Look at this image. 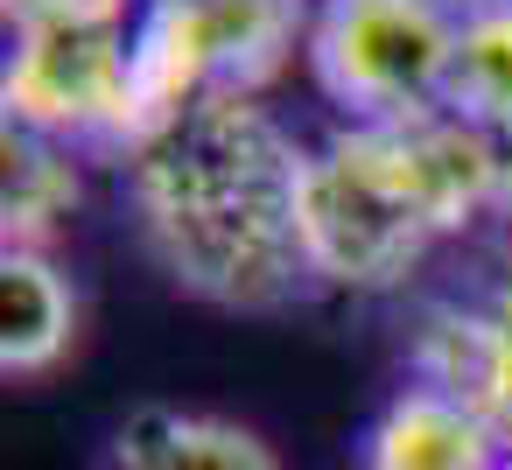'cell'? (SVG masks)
Instances as JSON below:
<instances>
[{
    "mask_svg": "<svg viewBox=\"0 0 512 470\" xmlns=\"http://www.w3.org/2000/svg\"><path fill=\"white\" fill-rule=\"evenodd\" d=\"M302 183L309 148L260 99H204L127 155V204L162 274L239 316L288 309L316 288Z\"/></svg>",
    "mask_w": 512,
    "mask_h": 470,
    "instance_id": "obj_1",
    "label": "cell"
},
{
    "mask_svg": "<svg viewBox=\"0 0 512 470\" xmlns=\"http://www.w3.org/2000/svg\"><path fill=\"white\" fill-rule=\"evenodd\" d=\"M512 197V148L435 113L414 120H351L309 148L302 239L316 288L379 295L428 260L435 239L477 225Z\"/></svg>",
    "mask_w": 512,
    "mask_h": 470,
    "instance_id": "obj_2",
    "label": "cell"
},
{
    "mask_svg": "<svg viewBox=\"0 0 512 470\" xmlns=\"http://www.w3.org/2000/svg\"><path fill=\"white\" fill-rule=\"evenodd\" d=\"M302 0H141L120 162L204 99H260L295 50H309Z\"/></svg>",
    "mask_w": 512,
    "mask_h": 470,
    "instance_id": "obj_3",
    "label": "cell"
},
{
    "mask_svg": "<svg viewBox=\"0 0 512 470\" xmlns=\"http://www.w3.org/2000/svg\"><path fill=\"white\" fill-rule=\"evenodd\" d=\"M463 0H323L309 22V71L351 120H414L442 106Z\"/></svg>",
    "mask_w": 512,
    "mask_h": 470,
    "instance_id": "obj_4",
    "label": "cell"
},
{
    "mask_svg": "<svg viewBox=\"0 0 512 470\" xmlns=\"http://www.w3.org/2000/svg\"><path fill=\"white\" fill-rule=\"evenodd\" d=\"M127 71H134V22L113 15H71L43 29H15L0 106L15 127H36L50 141H92L120 155L127 127Z\"/></svg>",
    "mask_w": 512,
    "mask_h": 470,
    "instance_id": "obj_5",
    "label": "cell"
},
{
    "mask_svg": "<svg viewBox=\"0 0 512 470\" xmlns=\"http://www.w3.org/2000/svg\"><path fill=\"white\" fill-rule=\"evenodd\" d=\"M414 379L463 400L512 449V281L484 309H435L414 337Z\"/></svg>",
    "mask_w": 512,
    "mask_h": 470,
    "instance_id": "obj_6",
    "label": "cell"
},
{
    "mask_svg": "<svg viewBox=\"0 0 512 470\" xmlns=\"http://www.w3.org/2000/svg\"><path fill=\"white\" fill-rule=\"evenodd\" d=\"M505 442L449 393L435 386H407L400 400H386V414L365 428L358 470H498Z\"/></svg>",
    "mask_w": 512,
    "mask_h": 470,
    "instance_id": "obj_7",
    "label": "cell"
},
{
    "mask_svg": "<svg viewBox=\"0 0 512 470\" xmlns=\"http://www.w3.org/2000/svg\"><path fill=\"white\" fill-rule=\"evenodd\" d=\"M106 470H281V456L218 414H183L162 400H141L113 442H106Z\"/></svg>",
    "mask_w": 512,
    "mask_h": 470,
    "instance_id": "obj_8",
    "label": "cell"
},
{
    "mask_svg": "<svg viewBox=\"0 0 512 470\" xmlns=\"http://www.w3.org/2000/svg\"><path fill=\"white\" fill-rule=\"evenodd\" d=\"M78 337V288L43 246H0V372L36 379Z\"/></svg>",
    "mask_w": 512,
    "mask_h": 470,
    "instance_id": "obj_9",
    "label": "cell"
},
{
    "mask_svg": "<svg viewBox=\"0 0 512 470\" xmlns=\"http://www.w3.org/2000/svg\"><path fill=\"white\" fill-rule=\"evenodd\" d=\"M442 113L512 148V0H463Z\"/></svg>",
    "mask_w": 512,
    "mask_h": 470,
    "instance_id": "obj_10",
    "label": "cell"
},
{
    "mask_svg": "<svg viewBox=\"0 0 512 470\" xmlns=\"http://www.w3.org/2000/svg\"><path fill=\"white\" fill-rule=\"evenodd\" d=\"M78 211V162L71 141H50L36 127H0V239L8 246H50V232Z\"/></svg>",
    "mask_w": 512,
    "mask_h": 470,
    "instance_id": "obj_11",
    "label": "cell"
},
{
    "mask_svg": "<svg viewBox=\"0 0 512 470\" xmlns=\"http://www.w3.org/2000/svg\"><path fill=\"white\" fill-rule=\"evenodd\" d=\"M15 29H43V22H71V15H92V0H0Z\"/></svg>",
    "mask_w": 512,
    "mask_h": 470,
    "instance_id": "obj_12",
    "label": "cell"
},
{
    "mask_svg": "<svg viewBox=\"0 0 512 470\" xmlns=\"http://www.w3.org/2000/svg\"><path fill=\"white\" fill-rule=\"evenodd\" d=\"M127 8L134 0H92V15H113V22H127Z\"/></svg>",
    "mask_w": 512,
    "mask_h": 470,
    "instance_id": "obj_13",
    "label": "cell"
},
{
    "mask_svg": "<svg viewBox=\"0 0 512 470\" xmlns=\"http://www.w3.org/2000/svg\"><path fill=\"white\" fill-rule=\"evenodd\" d=\"M498 470H512V449H505V463H498Z\"/></svg>",
    "mask_w": 512,
    "mask_h": 470,
    "instance_id": "obj_14",
    "label": "cell"
}]
</instances>
